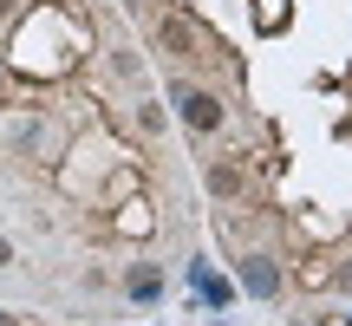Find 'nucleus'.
I'll use <instances>...</instances> for the list:
<instances>
[{"label":"nucleus","mask_w":352,"mask_h":326,"mask_svg":"<svg viewBox=\"0 0 352 326\" xmlns=\"http://www.w3.org/2000/svg\"><path fill=\"white\" fill-rule=\"evenodd\" d=\"M209 189H215V196H241V163H215V170H209Z\"/></svg>","instance_id":"20e7f679"},{"label":"nucleus","mask_w":352,"mask_h":326,"mask_svg":"<svg viewBox=\"0 0 352 326\" xmlns=\"http://www.w3.org/2000/svg\"><path fill=\"white\" fill-rule=\"evenodd\" d=\"M131 294H138V301H157V294H164V281H157V274H151V268H144V274H138V281H131Z\"/></svg>","instance_id":"39448f33"},{"label":"nucleus","mask_w":352,"mask_h":326,"mask_svg":"<svg viewBox=\"0 0 352 326\" xmlns=\"http://www.w3.org/2000/svg\"><path fill=\"white\" fill-rule=\"evenodd\" d=\"M0 261H7V241H0Z\"/></svg>","instance_id":"6e6552de"},{"label":"nucleus","mask_w":352,"mask_h":326,"mask_svg":"<svg viewBox=\"0 0 352 326\" xmlns=\"http://www.w3.org/2000/svg\"><path fill=\"white\" fill-rule=\"evenodd\" d=\"M164 46H170V52H189V26L170 20V26H164Z\"/></svg>","instance_id":"423d86ee"},{"label":"nucleus","mask_w":352,"mask_h":326,"mask_svg":"<svg viewBox=\"0 0 352 326\" xmlns=\"http://www.w3.org/2000/svg\"><path fill=\"white\" fill-rule=\"evenodd\" d=\"M176 111H183L189 131H215V124H222V105L202 98V91H176Z\"/></svg>","instance_id":"f257e3e1"},{"label":"nucleus","mask_w":352,"mask_h":326,"mask_svg":"<svg viewBox=\"0 0 352 326\" xmlns=\"http://www.w3.org/2000/svg\"><path fill=\"white\" fill-rule=\"evenodd\" d=\"M131 7H138V0H131Z\"/></svg>","instance_id":"9d476101"},{"label":"nucleus","mask_w":352,"mask_h":326,"mask_svg":"<svg viewBox=\"0 0 352 326\" xmlns=\"http://www.w3.org/2000/svg\"><path fill=\"white\" fill-rule=\"evenodd\" d=\"M7 13H13V0H0V20H7Z\"/></svg>","instance_id":"0eeeda50"},{"label":"nucleus","mask_w":352,"mask_h":326,"mask_svg":"<svg viewBox=\"0 0 352 326\" xmlns=\"http://www.w3.org/2000/svg\"><path fill=\"white\" fill-rule=\"evenodd\" d=\"M189 287H196V294H202V301H209V307H228V301H235V287H228V281H215V274H209V268H202V261L189 268Z\"/></svg>","instance_id":"7ed1b4c3"},{"label":"nucleus","mask_w":352,"mask_h":326,"mask_svg":"<svg viewBox=\"0 0 352 326\" xmlns=\"http://www.w3.org/2000/svg\"><path fill=\"white\" fill-rule=\"evenodd\" d=\"M0 326H7V314H0Z\"/></svg>","instance_id":"1a4fd4ad"},{"label":"nucleus","mask_w":352,"mask_h":326,"mask_svg":"<svg viewBox=\"0 0 352 326\" xmlns=\"http://www.w3.org/2000/svg\"><path fill=\"white\" fill-rule=\"evenodd\" d=\"M241 287H248L254 301H267V294L280 287V274H274V268L261 261V254H248V261H241Z\"/></svg>","instance_id":"f03ea898"}]
</instances>
